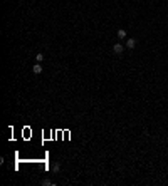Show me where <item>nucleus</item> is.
Here are the masks:
<instances>
[{"instance_id":"nucleus-1","label":"nucleus","mask_w":168,"mask_h":186,"mask_svg":"<svg viewBox=\"0 0 168 186\" xmlns=\"http://www.w3.org/2000/svg\"><path fill=\"white\" fill-rule=\"evenodd\" d=\"M123 50H124V47H123V44H119V42L113 45V52H114V54H118V56H119V54H123Z\"/></svg>"},{"instance_id":"nucleus-2","label":"nucleus","mask_w":168,"mask_h":186,"mask_svg":"<svg viewBox=\"0 0 168 186\" xmlns=\"http://www.w3.org/2000/svg\"><path fill=\"white\" fill-rule=\"evenodd\" d=\"M32 72H34V74H40V72H42V65L37 62V64L32 67Z\"/></svg>"},{"instance_id":"nucleus-3","label":"nucleus","mask_w":168,"mask_h":186,"mask_svg":"<svg viewBox=\"0 0 168 186\" xmlns=\"http://www.w3.org/2000/svg\"><path fill=\"white\" fill-rule=\"evenodd\" d=\"M136 45V39H130V40H126V47L128 49H134Z\"/></svg>"},{"instance_id":"nucleus-4","label":"nucleus","mask_w":168,"mask_h":186,"mask_svg":"<svg viewBox=\"0 0 168 186\" xmlns=\"http://www.w3.org/2000/svg\"><path fill=\"white\" fill-rule=\"evenodd\" d=\"M118 37H119V39L126 37V30H124V29H119V30H118Z\"/></svg>"},{"instance_id":"nucleus-5","label":"nucleus","mask_w":168,"mask_h":186,"mask_svg":"<svg viewBox=\"0 0 168 186\" xmlns=\"http://www.w3.org/2000/svg\"><path fill=\"white\" fill-rule=\"evenodd\" d=\"M35 60L37 62H42L44 60V54H35Z\"/></svg>"},{"instance_id":"nucleus-6","label":"nucleus","mask_w":168,"mask_h":186,"mask_svg":"<svg viewBox=\"0 0 168 186\" xmlns=\"http://www.w3.org/2000/svg\"><path fill=\"white\" fill-rule=\"evenodd\" d=\"M59 169H61V166H59V164H54V166H52V171H54V173H57V171H59Z\"/></svg>"},{"instance_id":"nucleus-7","label":"nucleus","mask_w":168,"mask_h":186,"mask_svg":"<svg viewBox=\"0 0 168 186\" xmlns=\"http://www.w3.org/2000/svg\"><path fill=\"white\" fill-rule=\"evenodd\" d=\"M42 185H46V186H49V185H52V183H50V179H44V181H42Z\"/></svg>"},{"instance_id":"nucleus-8","label":"nucleus","mask_w":168,"mask_h":186,"mask_svg":"<svg viewBox=\"0 0 168 186\" xmlns=\"http://www.w3.org/2000/svg\"><path fill=\"white\" fill-rule=\"evenodd\" d=\"M134 2H136V0H134Z\"/></svg>"}]
</instances>
